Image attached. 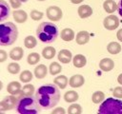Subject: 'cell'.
<instances>
[{
  "label": "cell",
  "mask_w": 122,
  "mask_h": 114,
  "mask_svg": "<svg viewBox=\"0 0 122 114\" xmlns=\"http://www.w3.org/2000/svg\"><path fill=\"white\" fill-rule=\"evenodd\" d=\"M44 16V13L40 10H32L30 11V18L34 21H38L40 19H42Z\"/></svg>",
  "instance_id": "obj_34"
},
{
  "label": "cell",
  "mask_w": 122,
  "mask_h": 114,
  "mask_svg": "<svg viewBox=\"0 0 122 114\" xmlns=\"http://www.w3.org/2000/svg\"><path fill=\"white\" fill-rule=\"evenodd\" d=\"M17 101H18V97L15 95H10L5 97L1 102H0V111L4 112L6 110H10V109H13L14 107H16L17 104Z\"/></svg>",
  "instance_id": "obj_6"
},
{
  "label": "cell",
  "mask_w": 122,
  "mask_h": 114,
  "mask_svg": "<svg viewBox=\"0 0 122 114\" xmlns=\"http://www.w3.org/2000/svg\"><path fill=\"white\" fill-rule=\"evenodd\" d=\"M92 14V9L89 5H81L78 8V15L80 18H87Z\"/></svg>",
  "instance_id": "obj_17"
},
{
  "label": "cell",
  "mask_w": 122,
  "mask_h": 114,
  "mask_svg": "<svg viewBox=\"0 0 122 114\" xmlns=\"http://www.w3.org/2000/svg\"><path fill=\"white\" fill-rule=\"evenodd\" d=\"M40 61V55L37 52H31L27 57V62L29 65H35Z\"/></svg>",
  "instance_id": "obj_28"
},
{
  "label": "cell",
  "mask_w": 122,
  "mask_h": 114,
  "mask_svg": "<svg viewBox=\"0 0 122 114\" xmlns=\"http://www.w3.org/2000/svg\"><path fill=\"white\" fill-rule=\"evenodd\" d=\"M61 39L64 41H71L74 39V31L71 28H64L61 31Z\"/></svg>",
  "instance_id": "obj_23"
},
{
  "label": "cell",
  "mask_w": 122,
  "mask_h": 114,
  "mask_svg": "<svg viewBox=\"0 0 122 114\" xmlns=\"http://www.w3.org/2000/svg\"><path fill=\"white\" fill-rule=\"evenodd\" d=\"M7 69L10 74H17L20 71V66L17 63H10L7 66Z\"/></svg>",
  "instance_id": "obj_32"
},
{
  "label": "cell",
  "mask_w": 122,
  "mask_h": 114,
  "mask_svg": "<svg viewBox=\"0 0 122 114\" xmlns=\"http://www.w3.org/2000/svg\"><path fill=\"white\" fill-rule=\"evenodd\" d=\"M118 13H119V15L122 17V0H120V2L118 3Z\"/></svg>",
  "instance_id": "obj_40"
},
{
  "label": "cell",
  "mask_w": 122,
  "mask_h": 114,
  "mask_svg": "<svg viewBox=\"0 0 122 114\" xmlns=\"http://www.w3.org/2000/svg\"><path fill=\"white\" fill-rule=\"evenodd\" d=\"M113 96L115 98H122V87L121 86H117L113 89V92H112Z\"/></svg>",
  "instance_id": "obj_35"
},
{
  "label": "cell",
  "mask_w": 122,
  "mask_h": 114,
  "mask_svg": "<svg viewBox=\"0 0 122 114\" xmlns=\"http://www.w3.org/2000/svg\"><path fill=\"white\" fill-rule=\"evenodd\" d=\"M103 8L108 13H112L118 9V5L113 0H106L103 3Z\"/></svg>",
  "instance_id": "obj_19"
},
{
  "label": "cell",
  "mask_w": 122,
  "mask_h": 114,
  "mask_svg": "<svg viewBox=\"0 0 122 114\" xmlns=\"http://www.w3.org/2000/svg\"><path fill=\"white\" fill-rule=\"evenodd\" d=\"M46 14H47V17L51 20V21H53V22H57L59 21L62 16H63V12H62V10L57 7V6H51L47 9L46 10Z\"/></svg>",
  "instance_id": "obj_7"
},
{
  "label": "cell",
  "mask_w": 122,
  "mask_h": 114,
  "mask_svg": "<svg viewBox=\"0 0 122 114\" xmlns=\"http://www.w3.org/2000/svg\"><path fill=\"white\" fill-rule=\"evenodd\" d=\"M85 83V79L84 77L81 75V74H75V75H72L70 80H69V84L71 87L73 88H76V87H80L84 85Z\"/></svg>",
  "instance_id": "obj_11"
},
{
  "label": "cell",
  "mask_w": 122,
  "mask_h": 114,
  "mask_svg": "<svg viewBox=\"0 0 122 114\" xmlns=\"http://www.w3.org/2000/svg\"><path fill=\"white\" fill-rule=\"evenodd\" d=\"M72 63L75 67H83L87 63V59L82 54H76L72 59Z\"/></svg>",
  "instance_id": "obj_20"
},
{
  "label": "cell",
  "mask_w": 122,
  "mask_h": 114,
  "mask_svg": "<svg viewBox=\"0 0 122 114\" xmlns=\"http://www.w3.org/2000/svg\"><path fill=\"white\" fill-rule=\"evenodd\" d=\"M24 55V50L21 47H15L10 51V57L13 61H19Z\"/></svg>",
  "instance_id": "obj_16"
},
{
  "label": "cell",
  "mask_w": 122,
  "mask_h": 114,
  "mask_svg": "<svg viewBox=\"0 0 122 114\" xmlns=\"http://www.w3.org/2000/svg\"><path fill=\"white\" fill-rule=\"evenodd\" d=\"M53 83H54L59 88L64 89V88L67 86L68 83H69V79H68L65 75H59V76L55 77V79L53 80Z\"/></svg>",
  "instance_id": "obj_21"
},
{
  "label": "cell",
  "mask_w": 122,
  "mask_h": 114,
  "mask_svg": "<svg viewBox=\"0 0 122 114\" xmlns=\"http://www.w3.org/2000/svg\"><path fill=\"white\" fill-rule=\"evenodd\" d=\"M48 73V68L44 64L38 65L35 68H34V76L37 79H43L47 76Z\"/></svg>",
  "instance_id": "obj_18"
},
{
  "label": "cell",
  "mask_w": 122,
  "mask_h": 114,
  "mask_svg": "<svg viewBox=\"0 0 122 114\" xmlns=\"http://www.w3.org/2000/svg\"><path fill=\"white\" fill-rule=\"evenodd\" d=\"M103 25H104L105 28H107L109 30H113V29L117 28V27L119 26V20L115 15H109L104 19Z\"/></svg>",
  "instance_id": "obj_8"
},
{
  "label": "cell",
  "mask_w": 122,
  "mask_h": 114,
  "mask_svg": "<svg viewBox=\"0 0 122 114\" xmlns=\"http://www.w3.org/2000/svg\"><path fill=\"white\" fill-rule=\"evenodd\" d=\"M78 98H79V95L74 90H69L64 94V100L67 103H74L78 100Z\"/></svg>",
  "instance_id": "obj_22"
},
{
  "label": "cell",
  "mask_w": 122,
  "mask_h": 114,
  "mask_svg": "<svg viewBox=\"0 0 122 114\" xmlns=\"http://www.w3.org/2000/svg\"><path fill=\"white\" fill-rule=\"evenodd\" d=\"M22 93H23V95H33V93H34V86L30 85V84H27L26 86H23Z\"/></svg>",
  "instance_id": "obj_33"
},
{
  "label": "cell",
  "mask_w": 122,
  "mask_h": 114,
  "mask_svg": "<svg viewBox=\"0 0 122 114\" xmlns=\"http://www.w3.org/2000/svg\"><path fill=\"white\" fill-rule=\"evenodd\" d=\"M76 43L78 45H85L90 41V33L86 30H81L76 34Z\"/></svg>",
  "instance_id": "obj_14"
},
{
  "label": "cell",
  "mask_w": 122,
  "mask_h": 114,
  "mask_svg": "<svg viewBox=\"0 0 122 114\" xmlns=\"http://www.w3.org/2000/svg\"><path fill=\"white\" fill-rule=\"evenodd\" d=\"M99 114H122V101L108 98L103 101L98 109Z\"/></svg>",
  "instance_id": "obj_5"
},
{
  "label": "cell",
  "mask_w": 122,
  "mask_h": 114,
  "mask_svg": "<svg viewBox=\"0 0 122 114\" xmlns=\"http://www.w3.org/2000/svg\"><path fill=\"white\" fill-rule=\"evenodd\" d=\"M99 67L102 71H111L114 67V62L111 58H104L99 62Z\"/></svg>",
  "instance_id": "obj_13"
},
{
  "label": "cell",
  "mask_w": 122,
  "mask_h": 114,
  "mask_svg": "<svg viewBox=\"0 0 122 114\" xmlns=\"http://www.w3.org/2000/svg\"><path fill=\"white\" fill-rule=\"evenodd\" d=\"M116 36H117V39H118L120 42H122V28H120V29L117 31Z\"/></svg>",
  "instance_id": "obj_39"
},
{
  "label": "cell",
  "mask_w": 122,
  "mask_h": 114,
  "mask_svg": "<svg viewBox=\"0 0 122 114\" xmlns=\"http://www.w3.org/2000/svg\"><path fill=\"white\" fill-rule=\"evenodd\" d=\"M38 1H45V0H38Z\"/></svg>",
  "instance_id": "obj_43"
},
{
  "label": "cell",
  "mask_w": 122,
  "mask_h": 114,
  "mask_svg": "<svg viewBox=\"0 0 122 114\" xmlns=\"http://www.w3.org/2000/svg\"><path fill=\"white\" fill-rule=\"evenodd\" d=\"M24 45L27 48H33L36 45H37V40L34 36L32 35H29L25 38L24 40Z\"/></svg>",
  "instance_id": "obj_26"
},
{
  "label": "cell",
  "mask_w": 122,
  "mask_h": 114,
  "mask_svg": "<svg viewBox=\"0 0 122 114\" xmlns=\"http://www.w3.org/2000/svg\"><path fill=\"white\" fill-rule=\"evenodd\" d=\"M57 58L62 64H69L71 61L72 54L69 49H61L58 53Z\"/></svg>",
  "instance_id": "obj_12"
},
{
  "label": "cell",
  "mask_w": 122,
  "mask_h": 114,
  "mask_svg": "<svg viewBox=\"0 0 122 114\" xmlns=\"http://www.w3.org/2000/svg\"><path fill=\"white\" fill-rule=\"evenodd\" d=\"M18 37L17 27L12 22H6L0 25V45L2 47L12 45Z\"/></svg>",
  "instance_id": "obj_4"
},
{
  "label": "cell",
  "mask_w": 122,
  "mask_h": 114,
  "mask_svg": "<svg viewBox=\"0 0 122 114\" xmlns=\"http://www.w3.org/2000/svg\"><path fill=\"white\" fill-rule=\"evenodd\" d=\"M104 99H105V94L102 91H95L92 96V101L94 104L102 103L104 101Z\"/></svg>",
  "instance_id": "obj_29"
},
{
  "label": "cell",
  "mask_w": 122,
  "mask_h": 114,
  "mask_svg": "<svg viewBox=\"0 0 122 114\" xmlns=\"http://www.w3.org/2000/svg\"><path fill=\"white\" fill-rule=\"evenodd\" d=\"M107 50L111 54H117L121 51V46L117 42H110L107 46Z\"/></svg>",
  "instance_id": "obj_24"
},
{
  "label": "cell",
  "mask_w": 122,
  "mask_h": 114,
  "mask_svg": "<svg viewBox=\"0 0 122 114\" xmlns=\"http://www.w3.org/2000/svg\"><path fill=\"white\" fill-rule=\"evenodd\" d=\"M55 53H56V50L53 47H46L43 48L42 50V56L45 58V59H51L55 56Z\"/></svg>",
  "instance_id": "obj_25"
},
{
  "label": "cell",
  "mask_w": 122,
  "mask_h": 114,
  "mask_svg": "<svg viewBox=\"0 0 122 114\" xmlns=\"http://www.w3.org/2000/svg\"><path fill=\"white\" fill-rule=\"evenodd\" d=\"M58 34V28L51 22H43L36 28V35L42 43H53Z\"/></svg>",
  "instance_id": "obj_3"
},
{
  "label": "cell",
  "mask_w": 122,
  "mask_h": 114,
  "mask_svg": "<svg viewBox=\"0 0 122 114\" xmlns=\"http://www.w3.org/2000/svg\"><path fill=\"white\" fill-rule=\"evenodd\" d=\"M69 114H81L82 113V107L78 104H72L68 108Z\"/></svg>",
  "instance_id": "obj_31"
},
{
  "label": "cell",
  "mask_w": 122,
  "mask_h": 114,
  "mask_svg": "<svg viewBox=\"0 0 122 114\" xmlns=\"http://www.w3.org/2000/svg\"><path fill=\"white\" fill-rule=\"evenodd\" d=\"M40 106L36 97L32 95H20L16 104V110L20 114H37L40 113Z\"/></svg>",
  "instance_id": "obj_2"
},
{
  "label": "cell",
  "mask_w": 122,
  "mask_h": 114,
  "mask_svg": "<svg viewBox=\"0 0 122 114\" xmlns=\"http://www.w3.org/2000/svg\"><path fill=\"white\" fill-rule=\"evenodd\" d=\"M51 113H52V114H56V113L65 114V113H66V111H65V109H64L63 107H57V108H55L54 110H52V111H51Z\"/></svg>",
  "instance_id": "obj_38"
},
{
  "label": "cell",
  "mask_w": 122,
  "mask_h": 114,
  "mask_svg": "<svg viewBox=\"0 0 122 114\" xmlns=\"http://www.w3.org/2000/svg\"><path fill=\"white\" fill-rule=\"evenodd\" d=\"M84 0H71V2L72 3V4H80V3H82Z\"/></svg>",
  "instance_id": "obj_41"
},
{
  "label": "cell",
  "mask_w": 122,
  "mask_h": 114,
  "mask_svg": "<svg viewBox=\"0 0 122 114\" xmlns=\"http://www.w3.org/2000/svg\"><path fill=\"white\" fill-rule=\"evenodd\" d=\"M10 10L9 4L4 0H0V21H5L10 16Z\"/></svg>",
  "instance_id": "obj_10"
},
{
  "label": "cell",
  "mask_w": 122,
  "mask_h": 114,
  "mask_svg": "<svg viewBox=\"0 0 122 114\" xmlns=\"http://www.w3.org/2000/svg\"><path fill=\"white\" fill-rule=\"evenodd\" d=\"M49 69H50V73H51V75H56V74H58L59 72H61L62 66H61V65H59L57 62H53V63H51V64L50 65Z\"/></svg>",
  "instance_id": "obj_30"
},
{
  "label": "cell",
  "mask_w": 122,
  "mask_h": 114,
  "mask_svg": "<svg viewBox=\"0 0 122 114\" xmlns=\"http://www.w3.org/2000/svg\"><path fill=\"white\" fill-rule=\"evenodd\" d=\"M10 6L15 10V9H18L21 7V0H10Z\"/></svg>",
  "instance_id": "obj_36"
},
{
  "label": "cell",
  "mask_w": 122,
  "mask_h": 114,
  "mask_svg": "<svg viewBox=\"0 0 122 114\" xmlns=\"http://www.w3.org/2000/svg\"><path fill=\"white\" fill-rule=\"evenodd\" d=\"M19 79H20V81L23 82V83H29V82H30V81L32 80V73H31L30 70H28V69L23 70V71L20 73Z\"/></svg>",
  "instance_id": "obj_27"
},
{
  "label": "cell",
  "mask_w": 122,
  "mask_h": 114,
  "mask_svg": "<svg viewBox=\"0 0 122 114\" xmlns=\"http://www.w3.org/2000/svg\"><path fill=\"white\" fill-rule=\"evenodd\" d=\"M21 84L19 82H16V81H12L10 82L8 86H7V91L11 94V95H15V96H20L22 95V88H21Z\"/></svg>",
  "instance_id": "obj_9"
},
{
  "label": "cell",
  "mask_w": 122,
  "mask_h": 114,
  "mask_svg": "<svg viewBox=\"0 0 122 114\" xmlns=\"http://www.w3.org/2000/svg\"><path fill=\"white\" fill-rule=\"evenodd\" d=\"M35 97L42 109H51L55 106L60 100L59 87L54 83L41 86L36 90Z\"/></svg>",
  "instance_id": "obj_1"
},
{
  "label": "cell",
  "mask_w": 122,
  "mask_h": 114,
  "mask_svg": "<svg viewBox=\"0 0 122 114\" xmlns=\"http://www.w3.org/2000/svg\"><path fill=\"white\" fill-rule=\"evenodd\" d=\"M7 58H8V54H7V52H6L5 50L1 49V50H0V62H1V63L5 62V61L7 60Z\"/></svg>",
  "instance_id": "obj_37"
},
{
  "label": "cell",
  "mask_w": 122,
  "mask_h": 114,
  "mask_svg": "<svg viewBox=\"0 0 122 114\" xmlns=\"http://www.w3.org/2000/svg\"><path fill=\"white\" fill-rule=\"evenodd\" d=\"M12 15H13V18L15 20V22L19 23V24H22V23H25L27 21V18H28V14L25 10H14L12 12Z\"/></svg>",
  "instance_id": "obj_15"
},
{
  "label": "cell",
  "mask_w": 122,
  "mask_h": 114,
  "mask_svg": "<svg viewBox=\"0 0 122 114\" xmlns=\"http://www.w3.org/2000/svg\"><path fill=\"white\" fill-rule=\"evenodd\" d=\"M117 82H118L120 85H122V73L118 76V78H117Z\"/></svg>",
  "instance_id": "obj_42"
}]
</instances>
